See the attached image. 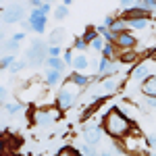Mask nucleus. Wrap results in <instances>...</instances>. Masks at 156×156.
Segmentation results:
<instances>
[{
  "label": "nucleus",
  "instance_id": "1",
  "mask_svg": "<svg viewBox=\"0 0 156 156\" xmlns=\"http://www.w3.org/2000/svg\"><path fill=\"white\" fill-rule=\"evenodd\" d=\"M100 125H102L104 133L110 135L115 142H117V140L121 142V140H123L125 135H129V133L133 131V127H135V125H133V121H129L125 115H121L117 108H112L110 112H106Z\"/></svg>",
  "mask_w": 156,
  "mask_h": 156
},
{
  "label": "nucleus",
  "instance_id": "2",
  "mask_svg": "<svg viewBox=\"0 0 156 156\" xmlns=\"http://www.w3.org/2000/svg\"><path fill=\"white\" fill-rule=\"evenodd\" d=\"M121 148L123 152L129 156H148V144H146V135L140 133V129L133 127L129 135H125L121 140Z\"/></svg>",
  "mask_w": 156,
  "mask_h": 156
},
{
  "label": "nucleus",
  "instance_id": "3",
  "mask_svg": "<svg viewBox=\"0 0 156 156\" xmlns=\"http://www.w3.org/2000/svg\"><path fill=\"white\" fill-rule=\"evenodd\" d=\"M79 96H81V90L67 79L65 83L60 85V90L56 92V108H58L60 112L62 110H69V108H73L77 104Z\"/></svg>",
  "mask_w": 156,
  "mask_h": 156
},
{
  "label": "nucleus",
  "instance_id": "4",
  "mask_svg": "<svg viewBox=\"0 0 156 156\" xmlns=\"http://www.w3.org/2000/svg\"><path fill=\"white\" fill-rule=\"evenodd\" d=\"M58 119H60V110L56 106L40 108V110L34 112V117H31V121L36 123L37 127H50V125H54Z\"/></svg>",
  "mask_w": 156,
  "mask_h": 156
},
{
  "label": "nucleus",
  "instance_id": "5",
  "mask_svg": "<svg viewBox=\"0 0 156 156\" xmlns=\"http://www.w3.org/2000/svg\"><path fill=\"white\" fill-rule=\"evenodd\" d=\"M25 56H27V60H29L31 65H42V62H46V58H48V44L42 42V40L31 42V46L27 48Z\"/></svg>",
  "mask_w": 156,
  "mask_h": 156
},
{
  "label": "nucleus",
  "instance_id": "6",
  "mask_svg": "<svg viewBox=\"0 0 156 156\" xmlns=\"http://www.w3.org/2000/svg\"><path fill=\"white\" fill-rule=\"evenodd\" d=\"M0 21H2V23H9V25L25 21L23 4H12L9 9H0Z\"/></svg>",
  "mask_w": 156,
  "mask_h": 156
},
{
  "label": "nucleus",
  "instance_id": "7",
  "mask_svg": "<svg viewBox=\"0 0 156 156\" xmlns=\"http://www.w3.org/2000/svg\"><path fill=\"white\" fill-rule=\"evenodd\" d=\"M115 46H117V50H119V52L133 50L135 46H137V37L133 36L131 31H123V34H119V36L115 37Z\"/></svg>",
  "mask_w": 156,
  "mask_h": 156
},
{
  "label": "nucleus",
  "instance_id": "8",
  "mask_svg": "<svg viewBox=\"0 0 156 156\" xmlns=\"http://www.w3.org/2000/svg\"><path fill=\"white\" fill-rule=\"evenodd\" d=\"M102 137H104L102 125H87V127H83V142L85 144L96 146L102 142Z\"/></svg>",
  "mask_w": 156,
  "mask_h": 156
},
{
  "label": "nucleus",
  "instance_id": "9",
  "mask_svg": "<svg viewBox=\"0 0 156 156\" xmlns=\"http://www.w3.org/2000/svg\"><path fill=\"white\" fill-rule=\"evenodd\" d=\"M148 77H150V67H148L146 62L133 65L131 73H129V81H131V83H144Z\"/></svg>",
  "mask_w": 156,
  "mask_h": 156
},
{
  "label": "nucleus",
  "instance_id": "10",
  "mask_svg": "<svg viewBox=\"0 0 156 156\" xmlns=\"http://www.w3.org/2000/svg\"><path fill=\"white\" fill-rule=\"evenodd\" d=\"M67 79H69L71 83H75L79 90H85V87H90V83H92V77L85 75V73H71Z\"/></svg>",
  "mask_w": 156,
  "mask_h": 156
},
{
  "label": "nucleus",
  "instance_id": "11",
  "mask_svg": "<svg viewBox=\"0 0 156 156\" xmlns=\"http://www.w3.org/2000/svg\"><path fill=\"white\" fill-rule=\"evenodd\" d=\"M142 94L146 98H156V77L154 75H150L144 83H142Z\"/></svg>",
  "mask_w": 156,
  "mask_h": 156
},
{
  "label": "nucleus",
  "instance_id": "12",
  "mask_svg": "<svg viewBox=\"0 0 156 156\" xmlns=\"http://www.w3.org/2000/svg\"><path fill=\"white\" fill-rule=\"evenodd\" d=\"M73 69H75V73H83L87 67H90V58L85 56V54H77V56H73Z\"/></svg>",
  "mask_w": 156,
  "mask_h": 156
},
{
  "label": "nucleus",
  "instance_id": "13",
  "mask_svg": "<svg viewBox=\"0 0 156 156\" xmlns=\"http://www.w3.org/2000/svg\"><path fill=\"white\" fill-rule=\"evenodd\" d=\"M60 81H62V73L58 71H46V75H44V83L48 85V87H54V85H58Z\"/></svg>",
  "mask_w": 156,
  "mask_h": 156
},
{
  "label": "nucleus",
  "instance_id": "14",
  "mask_svg": "<svg viewBox=\"0 0 156 156\" xmlns=\"http://www.w3.org/2000/svg\"><path fill=\"white\" fill-rule=\"evenodd\" d=\"M110 31H112L115 36H119L123 31H129V25H127V21H125L123 17H117L115 23H112V27H110Z\"/></svg>",
  "mask_w": 156,
  "mask_h": 156
},
{
  "label": "nucleus",
  "instance_id": "15",
  "mask_svg": "<svg viewBox=\"0 0 156 156\" xmlns=\"http://www.w3.org/2000/svg\"><path fill=\"white\" fill-rule=\"evenodd\" d=\"M77 152H79V156H98L96 146L85 144V142H81V144L77 146Z\"/></svg>",
  "mask_w": 156,
  "mask_h": 156
},
{
  "label": "nucleus",
  "instance_id": "16",
  "mask_svg": "<svg viewBox=\"0 0 156 156\" xmlns=\"http://www.w3.org/2000/svg\"><path fill=\"white\" fill-rule=\"evenodd\" d=\"M102 58H108V60H115V56L119 54V50H117V46L115 44H104V48H102Z\"/></svg>",
  "mask_w": 156,
  "mask_h": 156
},
{
  "label": "nucleus",
  "instance_id": "17",
  "mask_svg": "<svg viewBox=\"0 0 156 156\" xmlns=\"http://www.w3.org/2000/svg\"><path fill=\"white\" fill-rule=\"evenodd\" d=\"M46 67H48L50 71H58V73L65 71V62H62V58H46Z\"/></svg>",
  "mask_w": 156,
  "mask_h": 156
},
{
  "label": "nucleus",
  "instance_id": "18",
  "mask_svg": "<svg viewBox=\"0 0 156 156\" xmlns=\"http://www.w3.org/2000/svg\"><path fill=\"white\" fill-rule=\"evenodd\" d=\"M125 21L129 25V29H146L150 23V19H125Z\"/></svg>",
  "mask_w": 156,
  "mask_h": 156
},
{
  "label": "nucleus",
  "instance_id": "19",
  "mask_svg": "<svg viewBox=\"0 0 156 156\" xmlns=\"http://www.w3.org/2000/svg\"><path fill=\"white\" fill-rule=\"evenodd\" d=\"M54 156H79V152H77V148H73V146H62Z\"/></svg>",
  "mask_w": 156,
  "mask_h": 156
},
{
  "label": "nucleus",
  "instance_id": "20",
  "mask_svg": "<svg viewBox=\"0 0 156 156\" xmlns=\"http://www.w3.org/2000/svg\"><path fill=\"white\" fill-rule=\"evenodd\" d=\"M17 48H19V44H17L12 37H11V40H6V42H2V50H4V52H9V54H15Z\"/></svg>",
  "mask_w": 156,
  "mask_h": 156
},
{
  "label": "nucleus",
  "instance_id": "21",
  "mask_svg": "<svg viewBox=\"0 0 156 156\" xmlns=\"http://www.w3.org/2000/svg\"><path fill=\"white\" fill-rule=\"evenodd\" d=\"M104 44H106V42H104V37H102V36H98V37H94V40L90 42V48H92V50H96V52H102Z\"/></svg>",
  "mask_w": 156,
  "mask_h": 156
},
{
  "label": "nucleus",
  "instance_id": "22",
  "mask_svg": "<svg viewBox=\"0 0 156 156\" xmlns=\"http://www.w3.org/2000/svg\"><path fill=\"white\" fill-rule=\"evenodd\" d=\"M94 37H98V34H96V29H94V27H92V25H90V27H87V29H85V34H83V36H81V40H83L85 44H87V46H90V42H92V40H94Z\"/></svg>",
  "mask_w": 156,
  "mask_h": 156
},
{
  "label": "nucleus",
  "instance_id": "23",
  "mask_svg": "<svg viewBox=\"0 0 156 156\" xmlns=\"http://www.w3.org/2000/svg\"><path fill=\"white\" fill-rule=\"evenodd\" d=\"M4 110H6V115H9V117H15L17 112H21V104H19V102H11V104H6V106H4Z\"/></svg>",
  "mask_w": 156,
  "mask_h": 156
},
{
  "label": "nucleus",
  "instance_id": "24",
  "mask_svg": "<svg viewBox=\"0 0 156 156\" xmlns=\"http://www.w3.org/2000/svg\"><path fill=\"white\" fill-rule=\"evenodd\" d=\"M119 60H121V62H133V60H135V52H133V50L119 52Z\"/></svg>",
  "mask_w": 156,
  "mask_h": 156
},
{
  "label": "nucleus",
  "instance_id": "25",
  "mask_svg": "<svg viewBox=\"0 0 156 156\" xmlns=\"http://www.w3.org/2000/svg\"><path fill=\"white\" fill-rule=\"evenodd\" d=\"M15 54H6V56H2L0 58V69H11V65L15 62Z\"/></svg>",
  "mask_w": 156,
  "mask_h": 156
},
{
  "label": "nucleus",
  "instance_id": "26",
  "mask_svg": "<svg viewBox=\"0 0 156 156\" xmlns=\"http://www.w3.org/2000/svg\"><path fill=\"white\" fill-rule=\"evenodd\" d=\"M73 48H75V50H79V54H85V50L90 48V46L85 44L81 37H75V42H73Z\"/></svg>",
  "mask_w": 156,
  "mask_h": 156
},
{
  "label": "nucleus",
  "instance_id": "27",
  "mask_svg": "<svg viewBox=\"0 0 156 156\" xmlns=\"http://www.w3.org/2000/svg\"><path fill=\"white\" fill-rule=\"evenodd\" d=\"M60 40H62V29H56L52 36H50V42H48V46H58L60 44Z\"/></svg>",
  "mask_w": 156,
  "mask_h": 156
},
{
  "label": "nucleus",
  "instance_id": "28",
  "mask_svg": "<svg viewBox=\"0 0 156 156\" xmlns=\"http://www.w3.org/2000/svg\"><path fill=\"white\" fill-rule=\"evenodd\" d=\"M60 56H62L60 46H48V58H60Z\"/></svg>",
  "mask_w": 156,
  "mask_h": 156
},
{
  "label": "nucleus",
  "instance_id": "29",
  "mask_svg": "<svg viewBox=\"0 0 156 156\" xmlns=\"http://www.w3.org/2000/svg\"><path fill=\"white\" fill-rule=\"evenodd\" d=\"M67 15H69V11H67V6H62V4H60L58 9L54 11V19H56V21H62V19H65Z\"/></svg>",
  "mask_w": 156,
  "mask_h": 156
},
{
  "label": "nucleus",
  "instance_id": "30",
  "mask_svg": "<svg viewBox=\"0 0 156 156\" xmlns=\"http://www.w3.org/2000/svg\"><path fill=\"white\" fill-rule=\"evenodd\" d=\"M60 58H62V62H65V67H67V65H71V62H73V50L71 48H65Z\"/></svg>",
  "mask_w": 156,
  "mask_h": 156
},
{
  "label": "nucleus",
  "instance_id": "31",
  "mask_svg": "<svg viewBox=\"0 0 156 156\" xmlns=\"http://www.w3.org/2000/svg\"><path fill=\"white\" fill-rule=\"evenodd\" d=\"M25 67H27L25 60H15V62L11 65V73H19V71H23Z\"/></svg>",
  "mask_w": 156,
  "mask_h": 156
},
{
  "label": "nucleus",
  "instance_id": "32",
  "mask_svg": "<svg viewBox=\"0 0 156 156\" xmlns=\"http://www.w3.org/2000/svg\"><path fill=\"white\" fill-rule=\"evenodd\" d=\"M146 144L150 150H154L156 152V133H150V135H146Z\"/></svg>",
  "mask_w": 156,
  "mask_h": 156
},
{
  "label": "nucleus",
  "instance_id": "33",
  "mask_svg": "<svg viewBox=\"0 0 156 156\" xmlns=\"http://www.w3.org/2000/svg\"><path fill=\"white\" fill-rule=\"evenodd\" d=\"M133 6H135V2H131V0H123V2H121V9H125V11H123V12L131 11Z\"/></svg>",
  "mask_w": 156,
  "mask_h": 156
},
{
  "label": "nucleus",
  "instance_id": "34",
  "mask_svg": "<svg viewBox=\"0 0 156 156\" xmlns=\"http://www.w3.org/2000/svg\"><path fill=\"white\" fill-rule=\"evenodd\" d=\"M115 19H117V17H112V15H108V17H104V27H106V29H110V27H112V23H115Z\"/></svg>",
  "mask_w": 156,
  "mask_h": 156
},
{
  "label": "nucleus",
  "instance_id": "35",
  "mask_svg": "<svg viewBox=\"0 0 156 156\" xmlns=\"http://www.w3.org/2000/svg\"><path fill=\"white\" fill-rule=\"evenodd\" d=\"M146 106L156 110V98H146Z\"/></svg>",
  "mask_w": 156,
  "mask_h": 156
},
{
  "label": "nucleus",
  "instance_id": "36",
  "mask_svg": "<svg viewBox=\"0 0 156 156\" xmlns=\"http://www.w3.org/2000/svg\"><path fill=\"white\" fill-rule=\"evenodd\" d=\"M12 40L19 44V42H23V40H25V34H23V31H19V34H15V36H12Z\"/></svg>",
  "mask_w": 156,
  "mask_h": 156
},
{
  "label": "nucleus",
  "instance_id": "37",
  "mask_svg": "<svg viewBox=\"0 0 156 156\" xmlns=\"http://www.w3.org/2000/svg\"><path fill=\"white\" fill-rule=\"evenodd\" d=\"M21 27H23V34H25V31H31V23H29V19H27V21H21Z\"/></svg>",
  "mask_w": 156,
  "mask_h": 156
},
{
  "label": "nucleus",
  "instance_id": "38",
  "mask_svg": "<svg viewBox=\"0 0 156 156\" xmlns=\"http://www.w3.org/2000/svg\"><path fill=\"white\" fill-rule=\"evenodd\" d=\"M42 4H44L42 0H31V2H29V6H31V11H34V9H40Z\"/></svg>",
  "mask_w": 156,
  "mask_h": 156
},
{
  "label": "nucleus",
  "instance_id": "39",
  "mask_svg": "<svg viewBox=\"0 0 156 156\" xmlns=\"http://www.w3.org/2000/svg\"><path fill=\"white\" fill-rule=\"evenodd\" d=\"M4 98H6V87L0 85V100H4Z\"/></svg>",
  "mask_w": 156,
  "mask_h": 156
},
{
  "label": "nucleus",
  "instance_id": "40",
  "mask_svg": "<svg viewBox=\"0 0 156 156\" xmlns=\"http://www.w3.org/2000/svg\"><path fill=\"white\" fill-rule=\"evenodd\" d=\"M2 42H4V31L0 29V44H2Z\"/></svg>",
  "mask_w": 156,
  "mask_h": 156
},
{
  "label": "nucleus",
  "instance_id": "41",
  "mask_svg": "<svg viewBox=\"0 0 156 156\" xmlns=\"http://www.w3.org/2000/svg\"><path fill=\"white\" fill-rule=\"evenodd\" d=\"M98 156H112V154H110V152H108V150H106V152H100V154H98Z\"/></svg>",
  "mask_w": 156,
  "mask_h": 156
},
{
  "label": "nucleus",
  "instance_id": "42",
  "mask_svg": "<svg viewBox=\"0 0 156 156\" xmlns=\"http://www.w3.org/2000/svg\"><path fill=\"white\" fill-rule=\"evenodd\" d=\"M148 156H156V152H150V154H148Z\"/></svg>",
  "mask_w": 156,
  "mask_h": 156
},
{
  "label": "nucleus",
  "instance_id": "43",
  "mask_svg": "<svg viewBox=\"0 0 156 156\" xmlns=\"http://www.w3.org/2000/svg\"><path fill=\"white\" fill-rule=\"evenodd\" d=\"M154 77H156V75H154Z\"/></svg>",
  "mask_w": 156,
  "mask_h": 156
}]
</instances>
